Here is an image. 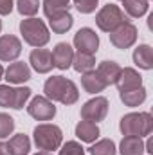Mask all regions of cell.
Returning a JSON list of instances; mask_svg holds the SVG:
<instances>
[{
  "mask_svg": "<svg viewBox=\"0 0 153 155\" xmlns=\"http://www.w3.org/2000/svg\"><path fill=\"white\" fill-rule=\"evenodd\" d=\"M45 97L50 101H58L61 105H74L79 99V90L72 79L63 76H50L43 85Z\"/></svg>",
  "mask_w": 153,
  "mask_h": 155,
  "instance_id": "6da1fadb",
  "label": "cell"
},
{
  "mask_svg": "<svg viewBox=\"0 0 153 155\" xmlns=\"http://www.w3.org/2000/svg\"><path fill=\"white\" fill-rule=\"evenodd\" d=\"M119 130L122 135H133V137H146L153 130V117L150 112H132L121 117Z\"/></svg>",
  "mask_w": 153,
  "mask_h": 155,
  "instance_id": "7a4b0ae2",
  "label": "cell"
},
{
  "mask_svg": "<svg viewBox=\"0 0 153 155\" xmlns=\"http://www.w3.org/2000/svg\"><path fill=\"white\" fill-rule=\"evenodd\" d=\"M20 35L25 43H29L31 47H36V49L47 45L50 40V33H49L45 22L40 18H34V16L20 22Z\"/></svg>",
  "mask_w": 153,
  "mask_h": 155,
  "instance_id": "3957f363",
  "label": "cell"
},
{
  "mask_svg": "<svg viewBox=\"0 0 153 155\" xmlns=\"http://www.w3.org/2000/svg\"><path fill=\"white\" fill-rule=\"evenodd\" d=\"M34 137V144L38 150L43 152H54L61 146L63 143V132L58 124H50V123H43L38 124L33 132Z\"/></svg>",
  "mask_w": 153,
  "mask_h": 155,
  "instance_id": "277c9868",
  "label": "cell"
},
{
  "mask_svg": "<svg viewBox=\"0 0 153 155\" xmlns=\"http://www.w3.org/2000/svg\"><path fill=\"white\" fill-rule=\"evenodd\" d=\"M128 22V16L124 15V11L119 7V5H115V4H106V5H103L99 11H97V15H96V25L103 31V33H112L115 31L119 25H122V24H126Z\"/></svg>",
  "mask_w": 153,
  "mask_h": 155,
  "instance_id": "5b68a950",
  "label": "cell"
},
{
  "mask_svg": "<svg viewBox=\"0 0 153 155\" xmlns=\"http://www.w3.org/2000/svg\"><path fill=\"white\" fill-rule=\"evenodd\" d=\"M31 88L29 87H18L13 88L9 85H0V107L2 108H15L22 110L25 103L31 97Z\"/></svg>",
  "mask_w": 153,
  "mask_h": 155,
  "instance_id": "8992f818",
  "label": "cell"
},
{
  "mask_svg": "<svg viewBox=\"0 0 153 155\" xmlns=\"http://www.w3.org/2000/svg\"><path fill=\"white\" fill-rule=\"evenodd\" d=\"M106 114H108V99L103 96H96L81 107V119L90 121V123L103 121Z\"/></svg>",
  "mask_w": 153,
  "mask_h": 155,
  "instance_id": "52a82bcc",
  "label": "cell"
},
{
  "mask_svg": "<svg viewBox=\"0 0 153 155\" xmlns=\"http://www.w3.org/2000/svg\"><path fill=\"white\" fill-rule=\"evenodd\" d=\"M108 36H110V43L114 45L115 49L124 51V49H130L137 41V27L133 24L126 22V24L119 25L115 31H112Z\"/></svg>",
  "mask_w": 153,
  "mask_h": 155,
  "instance_id": "ba28073f",
  "label": "cell"
},
{
  "mask_svg": "<svg viewBox=\"0 0 153 155\" xmlns=\"http://www.w3.org/2000/svg\"><path fill=\"white\" fill-rule=\"evenodd\" d=\"M27 114L31 117H34L36 121H50L56 116V107L45 96H36L27 105Z\"/></svg>",
  "mask_w": 153,
  "mask_h": 155,
  "instance_id": "9c48e42d",
  "label": "cell"
},
{
  "mask_svg": "<svg viewBox=\"0 0 153 155\" xmlns=\"http://www.w3.org/2000/svg\"><path fill=\"white\" fill-rule=\"evenodd\" d=\"M74 47L77 52H85V54H96L99 49V36L96 35L94 29L90 27H81L74 35Z\"/></svg>",
  "mask_w": 153,
  "mask_h": 155,
  "instance_id": "30bf717a",
  "label": "cell"
},
{
  "mask_svg": "<svg viewBox=\"0 0 153 155\" xmlns=\"http://www.w3.org/2000/svg\"><path fill=\"white\" fill-rule=\"evenodd\" d=\"M29 63L31 67L38 72V74H47L52 71L54 67V60H52V52L49 49H34L31 54H29Z\"/></svg>",
  "mask_w": 153,
  "mask_h": 155,
  "instance_id": "8fae6325",
  "label": "cell"
},
{
  "mask_svg": "<svg viewBox=\"0 0 153 155\" xmlns=\"http://www.w3.org/2000/svg\"><path fill=\"white\" fill-rule=\"evenodd\" d=\"M22 54V41L15 35L0 36V61H15Z\"/></svg>",
  "mask_w": 153,
  "mask_h": 155,
  "instance_id": "7c38bea8",
  "label": "cell"
},
{
  "mask_svg": "<svg viewBox=\"0 0 153 155\" xmlns=\"http://www.w3.org/2000/svg\"><path fill=\"white\" fill-rule=\"evenodd\" d=\"M72 58H74V49L67 41L56 43V47L52 51V60H54V67L56 69L67 71L69 67H72Z\"/></svg>",
  "mask_w": 153,
  "mask_h": 155,
  "instance_id": "4fadbf2b",
  "label": "cell"
},
{
  "mask_svg": "<svg viewBox=\"0 0 153 155\" xmlns=\"http://www.w3.org/2000/svg\"><path fill=\"white\" fill-rule=\"evenodd\" d=\"M4 79L7 83H13V85H20V83H25L31 79V69L27 63L24 61H15L11 63L5 71H4Z\"/></svg>",
  "mask_w": 153,
  "mask_h": 155,
  "instance_id": "5bb4252c",
  "label": "cell"
},
{
  "mask_svg": "<svg viewBox=\"0 0 153 155\" xmlns=\"http://www.w3.org/2000/svg\"><path fill=\"white\" fill-rule=\"evenodd\" d=\"M117 88L119 92H126V90H133V88H139L142 87V76L132 69V67H124L121 69V74H119V79H117Z\"/></svg>",
  "mask_w": 153,
  "mask_h": 155,
  "instance_id": "9a60e30c",
  "label": "cell"
},
{
  "mask_svg": "<svg viewBox=\"0 0 153 155\" xmlns=\"http://www.w3.org/2000/svg\"><path fill=\"white\" fill-rule=\"evenodd\" d=\"M96 72H97V74L101 76V79L106 83V87H110V85H115V83H117L119 74H121V67H119V63H115V61L105 60V61H101V63L97 65Z\"/></svg>",
  "mask_w": 153,
  "mask_h": 155,
  "instance_id": "2e32d148",
  "label": "cell"
},
{
  "mask_svg": "<svg viewBox=\"0 0 153 155\" xmlns=\"http://www.w3.org/2000/svg\"><path fill=\"white\" fill-rule=\"evenodd\" d=\"M76 137L81 143H88L92 144L97 137H99V126L97 123H90V121H79L76 124Z\"/></svg>",
  "mask_w": 153,
  "mask_h": 155,
  "instance_id": "e0dca14e",
  "label": "cell"
},
{
  "mask_svg": "<svg viewBox=\"0 0 153 155\" xmlns=\"http://www.w3.org/2000/svg\"><path fill=\"white\" fill-rule=\"evenodd\" d=\"M47 20H49V25H50L52 33H56V35L67 33V31L72 27V24H74V18H72V15H70L69 11H61V13H58V15H52V16H49Z\"/></svg>",
  "mask_w": 153,
  "mask_h": 155,
  "instance_id": "ac0fdd59",
  "label": "cell"
},
{
  "mask_svg": "<svg viewBox=\"0 0 153 155\" xmlns=\"http://www.w3.org/2000/svg\"><path fill=\"white\" fill-rule=\"evenodd\" d=\"M133 63L142 71L153 69V49L148 43H142L133 51Z\"/></svg>",
  "mask_w": 153,
  "mask_h": 155,
  "instance_id": "d6986e66",
  "label": "cell"
},
{
  "mask_svg": "<svg viewBox=\"0 0 153 155\" xmlns=\"http://www.w3.org/2000/svg\"><path fill=\"white\" fill-rule=\"evenodd\" d=\"M81 87L85 88V92L88 94H99L106 88V83L101 79V76L96 71H88L81 76Z\"/></svg>",
  "mask_w": 153,
  "mask_h": 155,
  "instance_id": "ffe728a7",
  "label": "cell"
},
{
  "mask_svg": "<svg viewBox=\"0 0 153 155\" xmlns=\"http://www.w3.org/2000/svg\"><path fill=\"white\" fill-rule=\"evenodd\" d=\"M119 152H121V155H142L144 153V141L141 137L124 135L119 144Z\"/></svg>",
  "mask_w": 153,
  "mask_h": 155,
  "instance_id": "44dd1931",
  "label": "cell"
},
{
  "mask_svg": "<svg viewBox=\"0 0 153 155\" xmlns=\"http://www.w3.org/2000/svg\"><path fill=\"white\" fill-rule=\"evenodd\" d=\"M7 144V150L11 155H27L31 152V139L25 135V134H16L9 139Z\"/></svg>",
  "mask_w": 153,
  "mask_h": 155,
  "instance_id": "7402d4cb",
  "label": "cell"
},
{
  "mask_svg": "<svg viewBox=\"0 0 153 155\" xmlns=\"http://www.w3.org/2000/svg\"><path fill=\"white\" fill-rule=\"evenodd\" d=\"M119 97H121V101H122L126 107L135 108V107H139V105H142V103L146 101V97H148V90H146L144 87H139V88H133V90L119 92Z\"/></svg>",
  "mask_w": 153,
  "mask_h": 155,
  "instance_id": "603a6c76",
  "label": "cell"
},
{
  "mask_svg": "<svg viewBox=\"0 0 153 155\" xmlns=\"http://www.w3.org/2000/svg\"><path fill=\"white\" fill-rule=\"evenodd\" d=\"M72 67L79 74H85L88 71H94L96 67V54H85V52H76L72 58Z\"/></svg>",
  "mask_w": 153,
  "mask_h": 155,
  "instance_id": "cb8c5ba5",
  "label": "cell"
},
{
  "mask_svg": "<svg viewBox=\"0 0 153 155\" xmlns=\"http://www.w3.org/2000/svg\"><path fill=\"white\" fill-rule=\"evenodd\" d=\"M122 5H124L126 16L141 18V16H144V15L148 13L150 2H148V0H122Z\"/></svg>",
  "mask_w": 153,
  "mask_h": 155,
  "instance_id": "d4e9b609",
  "label": "cell"
},
{
  "mask_svg": "<svg viewBox=\"0 0 153 155\" xmlns=\"http://www.w3.org/2000/svg\"><path fill=\"white\" fill-rule=\"evenodd\" d=\"M88 152H90V155H115L117 148H115V143L112 139H101V141L94 143L88 148Z\"/></svg>",
  "mask_w": 153,
  "mask_h": 155,
  "instance_id": "484cf974",
  "label": "cell"
},
{
  "mask_svg": "<svg viewBox=\"0 0 153 155\" xmlns=\"http://www.w3.org/2000/svg\"><path fill=\"white\" fill-rule=\"evenodd\" d=\"M69 7H70V0H43V13L47 18L61 11H69Z\"/></svg>",
  "mask_w": 153,
  "mask_h": 155,
  "instance_id": "4316f807",
  "label": "cell"
},
{
  "mask_svg": "<svg viewBox=\"0 0 153 155\" xmlns=\"http://www.w3.org/2000/svg\"><path fill=\"white\" fill-rule=\"evenodd\" d=\"M16 9L22 16H29L33 18L40 9V0H18L16 2Z\"/></svg>",
  "mask_w": 153,
  "mask_h": 155,
  "instance_id": "83f0119b",
  "label": "cell"
},
{
  "mask_svg": "<svg viewBox=\"0 0 153 155\" xmlns=\"http://www.w3.org/2000/svg\"><path fill=\"white\" fill-rule=\"evenodd\" d=\"M13 132H15V119L9 114L0 112V139L9 137Z\"/></svg>",
  "mask_w": 153,
  "mask_h": 155,
  "instance_id": "f1b7e54d",
  "label": "cell"
},
{
  "mask_svg": "<svg viewBox=\"0 0 153 155\" xmlns=\"http://www.w3.org/2000/svg\"><path fill=\"white\" fill-rule=\"evenodd\" d=\"M72 4L81 15H90V13L96 11L99 0H72Z\"/></svg>",
  "mask_w": 153,
  "mask_h": 155,
  "instance_id": "f546056e",
  "label": "cell"
},
{
  "mask_svg": "<svg viewBox=\"0 0 153 155\" xmlns=\"http://www.w3.org/2000/svg\"><path fill=\"white\" fill-rule=\"evenodd\" d=\"M60 155H85V148L76 141H67L63 146H60Z\"/></svg>",
  "mask_w": 153,
  "mask_h": 155,
  "instance_id": "4dcf8cb0",
  "label": "cell"
},
{
  "mask_svg": "<svg viewBox=\"0 0 153 155\" xmlns=\"http://www.w3.org/2000/svg\"><path fill=\"white\" fill-rule=\"evenodd\" d=\"M13 0H0V15L2 16H7V15H11V11H13Z\"/></svg>",
  "mask_w": 153,
  "mask_h": 155,
  "instance_id": "1f68e13d",
  "label": "cell"
},
{
  "mask_svg": "<svg viewBox=\"0 0 153 155\" xmlns=\"http://www.w3.org/2000/svg\"><path fill=\"white\" fill-rule=\"evenodd\" d=\"M144 152H148V153H153V141H151V137L144 143Z\"/></svg>",
  "mask_w": 153,
  "mask_h": 155,
  "instance_id": "d6a6232c",
  "label": "cell"
},
{
  "mask_svg": "<svg viewBox=\"0 0 153 155\" xmlns=\"http://www.w3.org/2000/svg\"><path fill=\"white\" fill-rule=\"evenodd\" d=\"M0 155H11L9 153V150H7V144L2 143V141H0Z\"/></svg>",
  "mask_w": 153,
  "mask_h": 155,
  "instance_id": "836d02e7",
  "label": "cell"
},
{
  "mask_svg": "<svg viewBox=\"0 0 153 155\" xmlns=\"http://www.w3.org/2000/svg\"><path fill=\"white\" fill-rule=\"evenodd\" d=\"M34 155H52L50 152H43V150H40V152H36Z\"/></svg>",
  "mask_w": 153,
  "mask_h": 155,
  "instance_id": "e575fe53",
  "label": "cell"
},
{
  "mask_svg": "<svg viewBox=\"0 0 153 155\" xmlns=\"http://www.w3.org/2000/svg\"><path fill=\"white\" fill-rule=\"evenodd\" d=\"M2 78H4V67L0 65V79H2Z\"/></svg>",
  "mask_w": 153,
  "mask_h": 155,
  "instance_id": "d590c367",
  "label": "cell"
},
{
  "mask_svg": "<svg viewBox=\"0 0 153 155\" xmlns=\"http://www.w3.org/2000/svg\"><path fill=\"white\" fill-rule=\"evenodd\" d=\"M0 31H2V20H0Z\"/></svg>",
  "mask_w": 153,
  "mask_h": 155,
  "instance_id": "8d00e7d4",
  "label": "cell"
},
{
  "mask_svg": "<svg viewBox=\"0 0 153 155\" xmlns=\"http://www.w3.org/2000/svg\"><path fill=\"white\" fill-rule=\"evenodd\" d=\"M121 2H122V0H121Z\"/></svg>",
  "mask_w": 153,
  "mask_h": 155,
  "instance_id": "74e56055",
  "label": "cell"
},
{
  "mask_svg": "<svg viewBox=\"0 0 153 155\" xmlns=\"http://www.w3.org/2000/svg\"><path fill=\"white\" fill-rule=\"evenodd\" d=\"M148 2H150V0H148Z\"/></svg>",
  "mask_w": 153,
  "mask_h": 155,
  "instance_id": "f35d334b",
  "label": "cell"
}]
</instances>
